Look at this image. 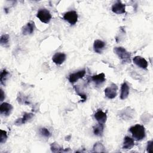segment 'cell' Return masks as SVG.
I'll use <instances>...</instances> for the list:
<instances>
[{
  "mask_svg": "<svg viewBox=\"0 0 153 153\" xmlns=\"http://www.w3.org/2000/svg\"><path fill=\"white\" fill-rule=\"evenodd\" d=\"M129 131L131 133L133 137L136 140H141L145 137V130L142 125L137 124L131 126L129 128Z\"/></svg>",
  "mask_w": 153,
  "mask_h": 153,
  "instance_id": "1",
  "label": "cell"
},
{
  "mask_svg": "<svg viewBox=\"0 0 153 153\" xmlns=\"http://www.w3.org/2000/svg\"><path fill=\"white\" fill-rule=\"evenodd\" d=\"M114 52L118 56L123 63H130L131 54L123 47H115L114 48Z\"/></svg>",
  "mask_w": 153,
  "mask_h": 153,
  "instance_id": "2",
  "label": "cell"
},
{
  "mask_svg": "<svg viewBox=\"0 0 153 153\" xmlns=\"http://www.w3.org/2000/svg\"><path fill=\"white\" fill-rule=\"evenodd\" d=\"M36 17L41 22L44 23H48L51 19V14L50 11L45 8L39 9L37 12Z\"/></svg>",
  "mask_w": 153,
  "mask_h": 153,
  "instance_id": "3",
  "label": "cell"
},
{
  "mask_svg": "<svg viewBox=\"0 0 153 153\" xmlns=\"http://www.w3.org/2000/svg\"><path fill=\"white\" fill-rule=\"evenodd\" d=\"M63 19L71 25H74L78 21V14L75 11H69L63 15Z\"/></svg>",
  "mask_w": 153,
  "mask_h": 153,
  "instance_id": "4",
  "label": "cell"
},
{
  "mask_svg": "<svg viewBox=\"0 0 153 153\" xmlns=\"http://www.w3.org/2000/svg\"><path fill=\"white\" fill-rule=\"evenodd\" d=\"M117 90H118L117 85L114 83H112L111 85H109V87H106L105 89L104 90L105 95L108 99H112L117 96Z\"/></svg>",
  "mask_w": 153,
  "mask_h": 153,
  "instance_id": "5",
  "label": "cell"
},
{
  "mask_svg": "<svg viewBox=\"0 0 153 153\" xmlns=\"http://www.w3.org/2000/svg\"><path fill=\"white\" fill-rule=\"evenodd\" d=\"M111 9L112 12L115 14H124L126 13V5L118 1L112 6Z\"/></svg>",
  "mask_w": 153,
  "mask_h": 153,
  "instance_id": "6",
  "label": "cell"
},
{
  "mask_svg": "<svg viewBox=\"0 0 153 153\" xmlns=\"http://www.w3.org/2000/svg\"><path fill=\"white\" fill-rule=\"evenodd\" d=\"M85 72H86L85 70L83 69V70L79 71L76 72L71 74L69 75L68 79L71 83H74L76 81H77L78 79L83 78L85 74Z\"/></svg>",
  "mask_w": 153,
  "mask_h": 153,
  "instance_id": "7",
  "label": "cell"
},
{
  "mask_svg": "<svg viewBox=\"0 0 153 153\" xmlns=\"http://www.w3.org/2000/svg\"><path fill=\"white\" fill-rule=\"evenodd\" d=\"M35 28V23L33 21H30L22 27V33L24 35H30L34 32Z\"/></svg>",
  "mask_w": 153,
  "mask_h": 153,
  "instance_id": "8",
  "label": "cell"
},
{
  "mask_svg": "<svg viewBox=\"0 0 153 153\" xmlns=\"http://www.w3.org/2000/svg\"><path fill=\"white\" fill-rule=\"evenodd\" d=\"M133 61L136 65H137L138 67L140 68L146 69L148 67V62L145 59H144L141 56H135L133 59Z\"/></svg>",
  "mask_w": 153,
  "mask_h": 153,
  "instance_id": "9",
  "label": "cell"
},
{
  "mask_svg": "<svg viewBox=\"0 0 153 153\" xmlns=\"http://www.w3.org/2000/svg\"><path fill=\"white\" fill-rule=\"evenodd\" d=\"M33 116H34V114L32 113L25 112L22 118L16 120V121L14 122V124L16 126H20V125L25 124L29 120L32 119Z\"/></svg>",
  "mask_w": 153,
  "mask_h": 153,
  "instance_id": "10",
  "label": "cell"
},
{
  "mask_svg": "<svg viewBox=\"0 0 153 153\" xmlns=\"http://www.w3.org/2000/svg\"><path fill=\"white\" fill-rule=\"evenodd\" d=\"M13 110V106L7 102L2 103L0 106V112L5 116H8L10 115Z\"/></svg>",
  "mask_w": 153,
  "mask_h": 153,
  "instance_id": "11",
  "label": "cell"
},
{
  "mask_svg": "<svg viewBox=\"0 0 153 153\" xmlns=\"http://www.w3.org/2000/svg\"><path fill=\"white\" fill-rule=\"evenodd\" d=\"M94 118L99 123L104 124L107 120V115L105 112H103L101 109H99L94 114Z\"/></svg>",
  "mask_w": 153,
  "mask_h": 153,
  "instance_id": "12",
  "label": "cell"
},
{
  "mask_svg": "<svg viewBox=\"0 0 153 153\" xmlns=\"http://www.w3.org/2000/svg\"><path fill=\"white\" fill-rule=\"evenodd\" d=\"M91 80L94 82L95 85L96 86H99L102 85L105 81V75L104 73H100L97 75H93L91 78Z\"/></svg>",
  "mask_w": 153,
  "mask_h": 153,
  "instance_id": "13",
  "label": "cell"
},
{
  "mask_svg": "<svg viewBox=\"0 0 153 153\" xmlns=\"http://www.w3.org/2000/svg\"><path fill=\"white\" fill-rule=\"evenodd\" d=\"M105 47V42L100 39H96L94 41L93 44L94 51L99 54L102 53L103 50Z\"/></svg>",
  "mask_w": 153,
  "mask_h": 153,
  "instance_id": "14",
  "label": "cell"
},
{
  "mask_svg": "<svg viewBox=\"0 0 153 153\" xmlns=\"http://www.w3.org/2000/svg\"><path fill=\"white\" fill-rule=\"evenodd\" d=\"M66 54L63 53H56L52 57V60L56 65H61L66 60Z\"/></svg>",
  "mask_w": 153,
  "mask_h": 153,
  "instance_id": "15",
  "label": "cell"
},
{
  "mask_svg": "<svg viewBox=\"0 0 153 153\" xmlns=\"http://www.w3.org/2000/svg\"><path fill=\"white\" fill-rule=\"evenodd\" d=\"M129 94V86L126 82H124L121 87V93L120 99L121 100L126 99L127 98Z\"/></svg>",
  "mask_w": 153,
  "mask_h": 153,
  "instance_id": "16",
  "label": "cell"
},
{
  "mask_svg": "<svg viewBox=\"0 0 153 153\" xmlns=\"http://www.w3.org/2000/svg\"><path fill=\"white\" fill-rule=\"evenodd\" d=\"M134 142L132 138L130 137L129 136H126L124 138L123 146V149H130L134 146Z\"/></svg>",
  "mask_w": 153,
  "mask_h": 153,
  "instance_id": "17",
  "label": "cell"
},
{
  "mask_svg": "<svg viewBox=\"0 0 153 153\" xmlns=\"http://www.w3.org/2000/svg\"><path fill=\"white\" fill-rule=\"evenodd\" d=\"M50 148L52 152H68L70 151L69 148L68 149H63L62 148L57 142H54L52 143L50 145Z\"/></svg>",
  "mask_w": 153,
  "mask_h": 153,
  "instance_id": "18",
  "label": "cell"
},
{
  "mask_svg": "<svg viewBox=\"0 0 153 153\" xmlns=\"http://www.w3.org/2000/svg\"><path fill=\"white\" fill-rule=\"evenodd\" d=\"M93 133L96 136H102L103 132L104 126L103 124H97L93 126Z\"/></svg>",
  "mask_w": 153,
  "mask_h": 153,
  "instance_id": "19",
  "label": "cell"
},
{
  "mask_svg": "<svg viewBox=\"0 0 153 153\" xmlns=\"http://www.w3.org/2000/svg\"><path fill=\"white\" fill-rule=\"evenodd\" d=\"M93 151L96 152H105L106 151L105 146L100 142L96 143L93 148Z\"/></svg>",
  "mask_w": 153,
  "mask_h": 153,
  "instance_id": "20",
  "label": "cell"
},
{
  "mask_svg": "<svg viewBox=\"0 0 153 153\" xmlns=\"http://www.w3.org/2000/svg\"><path fill=\"white\" fill-rule=\"evenodd\" d=\"M9 75V72L6 69H3L1 72L0 75V81L1 84L5 85V81L7 78V76Z\"/></svg>",
  "mask_w": 153,
  "mask_h": 153,
  "instance_id": "21",
  "label": "cell"
},
{
  "mask_svg": "<svg viewBox=\"0 0 153 153\" xmlns=\"http://www.w3.org/2000/svg\"><path fill=\"white\" fill-rule=\"evenodd\" d=\"M9 38H10V36L8 34L2 35L1 36V39H0L1 45L2 46H4V47L7 46L9 42Z\"/></svg>",
  "mask_w": 153,
  "mask_h": 153,
  "instance_id": "22",
  "label": "cell"
},
{
  "mask_svg": "<svg viewBox=\"0 0 153 153\" xmlns=\"http://www.w3.org/2000/svg\"><path fill=\"white\" fill-rule=\"evenodd\" d=\"M39 133H40V134H41L42 136H44V137H45L48 138V137H50L51 136V133L49 131V130H48L47 128H45V127L41 128L39 129Z\"/></svg>",
  "mask_w": 153,
  "mask_h": 153,
  "instance_id": "23",
  "label": "cell"
},
{
  "mask_svg": "<svg viewBox=\"0 0 153 153\" xmlns=\"http://www.w3.org/2000/svg\"><path fill=\"white\" fill-rule=\"evenodd\" d=\"M1 132V137H0V143H3L4 142H6L7 139V131L5 130H0Z\"/></svg>",
  "mask_w": 153,
  "mask_h": 153,
  "instance_id": "24",
  "label": "cell"
},
{
  "mask_svg": "<svg viewBox=\"0 0 153 153\" xmlns=\"http://www.w3.org/2000/svg\"><path fill=\"white\" fill-rule=\"evenodd\" d=\"M18 102L19 103H24V104H29V102H27L26 98L25 97V96L23 95H20V94L18 96V98H17Z\"/></svg>",
  "mask_w": 153,
  "mask_h": 153,
  "instance_id": "25",
  "label": "cell"
},
{
  "mask_svg": "<svg viewBox=\"0 0 153 153\" xmlns=\"http://www.w3.org/2000/svg\"><path fill=\"white\" fill-rule=\"evenodd\" d=\"M74 88H75V90L76 93H77V94H78V95H79V96L81 97V99H82V102L85 101V100H86V99H87L86 95H85V94H83V93H81V92L79 91V89H78V87H76V85H75V86H74Z\"/></svg>",
  "mask_w": 153,
  "mask_h": 153,
  "instance_id": "26",
  "label": "cell"
},
{
  "mask_svg": "<svg viewBox=\"0 0 153 153\" xmlns=\"http://www.w3.org/2000/svg\"><path fill=\"white\" fill-rule=\"evenodd\" d=\"M153 145V141L149 140L148 142L147 143V145H146V151L149 153H152L153 152V149H152V146Z\"/></svg>",
  "mask_w": 153,
  "mask_h": 153,
  "instance_id": "27",
  "label": "cell"
},
{
  "mask_svg": "<svg viewBox=\"0 0 153 153\" xmlns=\"http://www.w3.org/2000/svg\"><path fill=\"white\" fill-rule=\"evenodd\" d=\"M0 92H1V94H0V101L1 102H2L4 100V99H5V94L4 93V91L2 90V88L0 89Z\"/></svg>",
  "mask_w": 153,
  "mask_h": 153,
  "instance_id": "28",
  "label": "cell"
}]
</instances>
